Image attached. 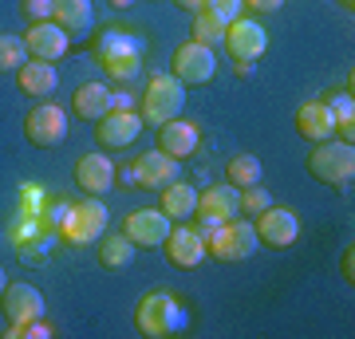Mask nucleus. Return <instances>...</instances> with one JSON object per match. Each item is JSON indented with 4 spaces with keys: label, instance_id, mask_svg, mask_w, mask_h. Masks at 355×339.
Wrapping results in <instances>:
<instances>
[{
    "label": "nucleus",
    "instance_id": "nucleus-1",
    "mask_svg": "<svg viewBox=\"0 0 355 339\" xmlns=\"http://www.w3.org/2000/svg\"><path fill=\"white\" fill-rule=\"evenodd\" d=\"M190 324V312L186 304L170 296V292H146L135 308V327H139L146 339H170L178 336L182 327Z\"/></svg>",
    "mask_w": 355,
    "mask_h": 339
},
{
    "label": "nucleus",
    "instance_id": "nucleus-2",
    "mask_svg": "<svg viewBox=\"0 0 355 339\" xmlns=\"http://www.w3.org/2000/svg\"><path fill=\"white\" fill-rule=\"evenodd\" d=\"M95 60L103 63V71L111 79H135L142 71V44L130 32H123V28H107L99 36V44H95Z\"/></svg>",
    "mask_w": 355,
    "mask_h": 339
},
{
    "label": "nucleus",
    "instance_id": "nucleus-3",
    "mask_svg": "<svg viewBox=\"0 0 355 339\" xmlns=\"http://www.w3.org/2000/svg\"><path fill=\"white\" fill-rule=\"evenodd\" d=\"M308 174L316 177V182H328V186H352V177H355V146L352 142H343V139L312 142Z\"/></svg>",
    "mask_w": 355,
    "mask_h": 339
},
{
    "label": "nucleus",
    "instance_id": "nucleus-4",
    "mask_svg": "<svg viewBox=\"0 0 355 339\" xmlns=\"http://www.w3.org/2000/svg\"><path fill=\"white\" fill-rule=\"evenodd\" d=\"M186 111V83L174 76H154L142 91V123L162 126L170 119H182Z\"/></svg>",
    "mask_w": 355,
    "mask_h": 339
},
{
    "label": "nucleus",
    "instance_id": "nucleus-5",
    "mask_svg": "<svg viewBox=\"0 0 355 339\" xmlns=\"http://www.w3.org/2000/svg\"><path fill=\"white\" fill-rule=\"evenodd\" d=\"M257 229L249 225V221H221V225L205 229V249H209V257H217V261L225 264H237V261H249L257 252Z\"/></svg>",
    "mask_w": 355,
    "mask_h": 339
},
{
    "label": "nucleus",
    "instance_id": "nucleus-6",
    "mask_svg": "<svg viewBox=\"0 0 355 339\" xmlns=\"http://www.w3.org/2000/svg\"><path fill=\"white\" fill-rule=\"evenodd\" d=\"M107 205H103L99 198H83L76 201V205H67V217L64 225H60V233H64V241H71V245H91L95 237H103L107 233Z\"/></svg>",
    "mask_w": 355,
    "mask_h": 339
},
{
    "label": "nucleus",
    "instance_id": "nucleus-7",
    "mask_svg": "<svg viewBox=\"0 0 355 339\" xmlns=\"http://www.w3.org/2000/svg\"><path fill=\"white\" fill-rule=\"evenodd\" d=\"M170 76L182 79L186 87H202L217 76V55L209 44H198V40H186L182 48L174 51V63H170Z\"/></svg>",
    "mask_w": 355,
    "mask_h": 339
},
{
    "label": "nucleus",
    "instance_id": "nucleus-8",
    "mask_svg": "<svg viewBox=\"0 0 355 339\" xmlns=\"http://www.w3.org/2000/svg\"><path fill=\"white\" fill-rule=\"evenodd\" d=\"M221 44H225V51L237 63H257L268 48V32H265V24H257L253 16H237L225 28V40Z\"/></svg>",
    "mask_w": 355,
    "mask_h": 339
},
{
    "label": "nucleus",
    "instance_id": "nucleus-9",
    "mask_svg": "<svg viewBox=\"0 0 355 339\" xmlns=\"http://www.w3.org/2000/svg\"><path fill=\"white\" fill-rule=\"evenodd\" d=\"M162 249H166V261L174 264V268H182V272L198 268L209 257V249H205V229H190V225L170 229L162 241Z\"/></svg>",
    "mask_w": 355,
    "mask_h": 339
},
{
    "label": "nucleus",
    "instance_id": "nucleus-10",
    "mask_svg": "<svg viewBox=\"0 0 355 339\" xmlns=\"http://www.w3.org/2000/svg\"><path fill=\"white\" fill-rule=\"evenodd\" d=\"M24 134L32 146H60V142L67 139V114L55 107V103H40V107H32L24 119Z\"/></svg>",
    "mask_w": 355,
    "mask_h": 339
},
{
    "label": "nucleus",
    "instance_id": "nucleus-11",
    "mask_svg": "<svg viewBox=\"0 0 355 339\" xmlns=\"http://www.w3.org/2000/svg\"><path fill=\"white\" fill-rule=\"evenodd\" d=\"M253 229H257V241L261 245H272V249H288L292 241L300 237V217L284 209V205H268L265 214L253 217Z\"/></svg>",
    "mask_w": 355,
    "mask_h": 339
},
{
    "label": "nucleus",
    "instance_id": "nucleus-12",
    "mask_svg": "<svg viewBox=\"0 0 355 339\" xmlns=\"http://www.w3.org/2000/svg\"><path fill=\"white\" fill-rule=\"evenodd\" d=\"M130 174H135V189H154V193H158L162 186H170V182L182 174V162L154 146V150L139 154V158L130 162Z\"/></svg>",
    "mask_w": 355,
    "mask_h": 339
},
{
    "label": "nucleus",
    "instance_id": "nucleus-13",
    "mask_svg": "<svg viewBox=\"0 0 355 339\" xmlns=\"http://www.w3.org/2000/svg\"><path fill=\"white\" fill-rule=\"evenodd\" d=\"M237 198H241V189L237 186H205V189H198V221H202V229H214V225H221V221H233V217L241 214L237 209Z\"/></svg>",
    "mask_w": 355,
    "mask_h": 339
},
{
    "label": "nucleus",
    "instance_id": "nucleus-14",
    "mask_svg": "<svg viewBox=\"0 0 355 339\" xmlns=\"http://www.w3.org/2000/svg\"><path fill=\"white\" fill-rule=\"evenodd\" d=\"M142 114H135V111H107L95 123V139H99V146L103 150H127L130 142L142 134Z\"/></svg>",
    "mask_w": 355,
    "mask_h": 339
},
{
    "label": "nucleus",
    "instance_id": "nucleus-15",
    "mask_svg": "<svg viewBox=\"0 0 355 339\" xmlns=\"http://www.w3.org/2000/svg\"><path fill=\"white\" fill-rule=\"evenodd\" d=\"M170 229L174 225H170V217H166L162 209H135V214H127V221H123V233L130 237L135 249H158Z\"/></svg>",
    "mask_w": 355,
    "mask_h": 339
},
{
    "label": "nucleus",
    "instance_id": "nucleus-16",
    "mask_svg": "<svg viewBox=\"0 0 355 339\" xmlns=\"http://www.w3.org/2000/svg\"><path fill=\"white\" fill-rule=\"evenodd\" d=\"M67 32L55 20H44V24H28V36H24V48L32 60L40 63H55V60H64V51H67Z\"/></svg>",
    "mask_w": 355,
    "mask_h": 339
},
{
    "label": "nucleus",
    "instance_id": "nucleus-17",
    "mask_svg": "<svg viewBox=\"0 0 355 339\" xmlns=\"http://www.w3.org/2000/svg\"><path fill=\"white\" fill-rule=\"evenodd\" d=\"M0 304H4V315L12 320V324H28V320H44V296H40L36 284H8L4 288V296H0Z\"/></svg>",
    "mask_w": 355,
    "mask_h": 339
},
{
    "label": "nucleus",
    "instance_id": "nucleus-18",
    "mask_svg": "<svg viewBox=\"0 0 355 339\" xmlns=\"http://www.w3.org/2000/svg\"><path fill=\"white\" fill-rule=\"evenodd\" d=\"M198 123L193 119H170V123L158 126V150L170 154V158H190L193 150H198Z\"/></svg>",
    "mask_w": 355,
    "mask_h": 339
},
{
    "label": "nucleus",
    "instance_id": "nucleus-19",
    "mask_svg": "<svg viewBox=\"0 0 355 339\" xmlns=\"http://www.w3.org/2000/svg\"><path fill=\"white\" fill-rule=\"evenodd\" d=\"M76 186L83 189V193H91V198H99V193H107V189L114 186V162L107 158V154H83L76 162Z\"/></svg>",
    "mask_w": 355,
    "mask_h": 339
},
{
    "label": "nucleus",
    "instance_id": "nucleus-20",
    "mask_svg": "<svg viewBox=\"0 0 355 339\" xmlns=\"http://www.w3.org/2000/svg\"><path fill=\"white\" fill-rule=\"evenodd\" d=\"M158 209H162L170 221H193V217H198V189H193L190 182L174 177V182L162 186V193H158Z\"/></svg>",
    "mask_w": 355,
    "mask_h": 339
},
{
    "label": "nucleus",
    "instance_id": "nucleus-21",
    "mask_svg": "<svg viewBox=\"0 0 355 339\" xmlns=\"http://www.w3.org/2000/svg\"><path fill=\"white\" fill-rule=\"evenodd\" d=\"M296 130H300V139H308V142L336 139V119H331L328 103L324 99H308L304 107L296 111Z\"/></svg>",
    "mask_w": 355,
    "mask_h": 339
},
{
    "label": "nucleus",
    "instance_id": "nucleus-22",
    "mask_svg": "<svg viewBox=\"0 0 355 339\" xmlns=\"http://www.w3.org/2000/svg\"><path fill=\"white\" fill-rule=\"evenodd\" d=\"M51 20L67 36H83V32H91L95 12H91V0H51Z\"/></svg>",
    "mask_w": 355,
    "mask_h": 339
},
{
    "label": "nucleus",
    "instance_id": "nucleus-23",
    "mask_svg": "<svg viewBox=\"0 0 355 339\" xmlns=\"http://www.w3.org/2000/svg\"><path fill=\"white\" fill-rule=\"evenodd\" d=\"M16 83H20V91H24V95H32V99H44V95H51V91H55L60 76H55V67H51V63L28 60L24 67L16 71Z\"/></svg>",
    "mask_w": 355,
    "mask_h": 339
},
{
    "label": "nucleus",
    "instance_id": "nucleus-24",
    "mask_svg": "<svg viewBox=\"0 0 355 339\" xmlns=\"http://www.w3.org/2000/svg\"><path fill=\"white\" fill-rule=\"evenodd\" d=\"M71 111L83 119V123H99L103 114L111 111V87H103V83H83L76 91V99H71Z\"/></svg>",
    "mask_w": 355,
    "mask_h": 339
},
{
    "label": "nucleus",
    "instance_id": "nucleus-25",
    "mask_svg": "<svg viewBox=\"0 0 355 339\" xmlns=\"http://www.w3.org/2000/svg\"><path fill=\"white\" fill-rule=\"evenodd\" d=\"M261 158L257 154H233L225 166V182L237 189H249V186H261Z\"/></svg>",
    "mask_w": 355,
    "mask_h": 339
},
{
    "label": "nucleus",
    "instance_id": "nucleus-26",
    "mask_svg": "<svg viewBox=\"0 0 355 339\" xmlns=\"http://www.w3.org/2000/svg\"><path fill=\"white\" fill-rule=\"evenodd\" d=\"M135 261V245H130L127 233H107L99 241V264L103 268H127Z\"/></svg>",
    "mask_w": 355,
    "mask_h": 339
},
{
    "label": "nucleus",
    "instance_id": "nucleus-27",
    "mask_svg": "<svg viewBox=\"0 0 355 339\" xmlns=\"http://www.w3.org/2000/svg\"><path fill=\"white\" fill-rule=\"evenodd\" d=\"M324 103H328L331 119H336V139L352 142V139H355V103H352V95L336 91V95H328Z\"/></svg>",
    "mask_w": 355,
    "mask_h": 339
},
{
    "label": "nucleus",
    "instance_id": "nucleus-28",
    "mask_svg": "<svg viewBox=\"0 0 355 339\" xmlns=\"http://www.w3.org/2000/svg\"><path fill=\"white\" fill-rule=\"evenodd\" d=\"M225 28H229V24L221 20V16L198 8V12H193V36H190V40H198V44H209V48H214V44H221V40H225Z\"/></svg>",
    "mask_w": 355,
    "mask_h": 339
},
{
    "label": "nucleus",
    "instance_id": "nucleus-29",
    "mask_svg": "<svg viewBox=\"0 0 355 339\" xmlns=\"http://www.w3.org/2000/svg\"><path fill=\"white\" fill-rule=\"evenodd\" d=\"M28 63V48L20 36H0V71H20Z\"/></svg>",
    "mask_w": 355,
    "mask_h": 339
},
{
    "label": "nucleus",
    "instance_id": "nucleus-30",
    "mask_svg": "<svg viewBox=\"0 0 355 339\" xmlns=\"http://www.w3.org/2000/svg\"><path fill=\"white\" fill-rule=\"evenodd\" d=\"M268 205H272V198H268V189H261V186L241 189V198H237V209H241V214H249V217L265 214Z\"/></svg>",
    "mask_w": 355,
    "mask_h": 339
},
{
    "label": "nucleus",
    "instance_id": "nucleus-31",
    "mask_svg": "<svg viewBox=\"0 0 355 339\" xmlns=\"http://www.w3.org/2000/svg\"><path fill=\"white\" fill-rule=\"evenodd\" d=\"M20 16L28 24H44L51 20V0H20Z\"/></svg>",
    "mask_w": 355,
    "mask_h": 339
},
{
    "label": "nucleus",
    "instance_id": "nucleus-32",
    "mask_svg": "<svg viewBox=\"0 0 355 339\" xmlns=\"http://www.w3.org/2000/svg\"><path fill=\"white\" fill-rule=\"evenodd\" d=\"M205 12H214V16H221V20H225V24H233V20H237V16H241V0H205L202 4Z\"/></svg>",
    "mask_w": 355,
    "mask_h": 339
},
{
    "label": "nucleus",
    "instance_id": "nucleus-33",
    "mask_svg": "<svg viewBox=\"0 0 355 339\" xmlns=\"http://www.w3.org/2000/svg\"><path fill=\"white\" fill-rule=\"evenodd\" d=\"M8 336H12V339H48L51 327L44 324V320H28V324H12Z\"/></svg>",
    "mask_w": 355,
    "mask_h": 339
},
{
    "label": "nucleus",
    "instance_id": "nucleus-34",
    "mask_svg": "<svg viewBox=\"0 0 355 339\" xmlns=\"http://www.w3.org/2000/svg\"><path fill=\"white\" fill-rule=\"evenodd\" d=\"M241 4H249L253 12H277V8L284 4V0H241Z\"/></svg>",
    "mask_w": 355,
    "mask_h": 339
},
{
    "label": "nucleus",
    "instance_id": "nucleus-35",
    "mask_svg": "<svg viewBox=\"0 0 355 339\" xmlns=\"http://www.w3.org/2000/svg\"><path fill=\"white\" fill-rule=\"evenodd\" d=\"M178 8H182V12H198V8H202L205 0H174Z\"/></svg>",
    "mask_w": 355,
    "mask_h": 339
},
{
    "label": "nucleus",
    "instance_id": "nucleus-36",
    "mask_svg": "<svg viewBox=\"0 0 355 339\" xmlns=\"http://www.w3.org/2000/svg\"><path fill=\"white\" fill-rule=\"evenodd\" d=\"M343 277H347V284H352V249L343 252Z\"/></svg>",
    "mask_w": 355,
    "mask_h": 339
},
{
    "label": "nucleus",
    "instance_id": "nucleus-37",
    "mask_svg": "<svg viewBox=\"0 0 355 339\" xmlns=\"http://www.w3.org/2000/svg\"><path fill=\"white\" fill-rule=\"evenodd\" d=\"M135 0H111V8H130Z\"/></svg>",
    "mask_w": 355,
    "mask_h": 339
},
{
    "label": "nucleus",
    "instance_id": "nucleus-38",
    "mask_svg": "<svg viewBox=\"0 0 355 339\" xmlns=\"http://www.w3.org/2000/svg\"><path fill=\"white\" fill-rule=\"evenodd\" d=\"M4 288H8V277H4V268H0V296H4Z\"/></svg>",
    "mask_w": 355,
    "mask_h": 339
},
{
    "label": "nucleus",
    "instance_id": "nucleus-39",
    "mask_svg": "<svg viewBox=\"0 0 355 339\" xmlns=\"http://www.w3.org/2000/svg\"><path fill=\"white\" fill-rule=\"evenodd\" d=\"M336 4H343V8H347V12H352V8H355V0H336Z\"/></svg>",
    "mask_w": 355,
    "mask_h": 339
}]
</instances>
